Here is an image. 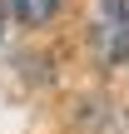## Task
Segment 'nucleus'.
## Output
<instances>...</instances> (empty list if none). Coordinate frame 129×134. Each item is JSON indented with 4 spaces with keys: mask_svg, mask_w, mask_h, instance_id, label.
<instances>
[{
    "mask_svg": "<svg viewBox=\"0 0 129 134\" xmlns=\"http://www.w3.org/2000/svg\"><path fill=\"white\" fill-rule=\"evenodd\" d=\"M94 45H99L104 65H129V0H99Z\"/></svg>",
    "mask_w": 129,
    "mask_h": 134,
    "instance_id": "nucleus-1",
    "label": "nucleus"
},
{
    "mask_svg": "<svg viewBox=\"0 0 129 134\" xmlns=\"http://www.w3.org/2000/svg\"><path fill=\"white\" fill-rule=\"evenodd\" d=\"M65 0H10V10L20 15V25H45Z\"/></svg>",
    "mask_w": 129,
    "mask_h": 134,
    "instance_id": "nucleus-2",
    "label": "nucleus"
},
{
    "mask_svg": "<svg viewBox=\"0 0 129 134\" xmlns=\"http://www.w3.org/2000/svg\"><path fill=\"white\" fill-rule=\"evenodd\" d=\"M0 30H5V0H0Z\"/></svg>",
    "mask_w": 129,
    "mask_h": 134,
    "instance_id": "nucleus-3",
    "label": "nucleus"
}]
</instances>
